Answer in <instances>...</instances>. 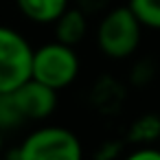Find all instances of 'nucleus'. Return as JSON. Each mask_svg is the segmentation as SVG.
I'll return each instance as SVG.
<instances>
[{
	"mask_svg": "<svg viewBox=\"0 0 160 160\" xmlns=\"http://www.w3.org/2000/svg\"><path fill=\"white\" fill-rule=\"evenodd\" d=\"M16 160H83L79 136L62 125L33 129L16 149Z\"/></svg>",
	"mask_w": 160,
	"mask_h": 160,
	"instance_id": "nucleus-1",
	"label": "nucleus"
},
{
	"mask_svg": "<svg viewBox=\"0 0 160 160\" xmlns=\"http://www.w3.org/2000/svg\"><path fill=\"white\" fill-rule=\"evenodd\" d=\"M140 35L142 24L129 9V5L114 7L101 18L97 27V46L105 57L125 59L138 48Z\"/></svg>",
	"mask_w": 160,
	"mask_h": 160,
	"instance_id": "nucleus-2",
	"label": "nucleus"
},
{
	"mask_svg": "<svg viewBox=\"0 0 160 160\" xmlns=\"http://www.w3.org/2000/svg\"><path fill=\"white\" fill-rule=\"evenodd\" d=\"M77 75H79V57L75 53V46L55 40L33 48V62H31L33 79L59 92L68 88L77 79Z\"/></svg>",
	"mask_w": 160,
	"mask_h": 160,
	"instance_id": "nucleus-3",
	"label": "nucleus"
},
{
	"mask_svg": "<svg viewBox=\"0 0 160 160\" xmlns=\"http://www.w3.org/2000/svg\"><path fill=\"white\" fill-rule=\"evenodd\" d=\"M33 46L11 27L0 24V94L16 90L31 77Z\"/></svg>",
	"mask_w": 160,
	"mask_h": 160,
	"instance_id": "nucleus-4",
	"label": "nucleus"
},
{
	"mask_svg": "<svg viewBox=\"0 0 160 160\" xmlns=\"http://www.w3.org/2000/svg\"><path fill=\"white\" fill-rule=\"evenodd\" d=\"M9 94H11V101L24 123L27 121H44L57 108V90L48 88L46 83H42L33 77H29L24 83H20Z\"/></svg>",
	"mask_w": 160,
	"mask_h": 160,
	"instance_id": "nucleus-5",
	"label": "nucleus"
},
{
	"mask_svg": "<svg viewBox=\"0 0 160 160\" xmlns=\"http://www.w3.org/2000/svg\"><path fill=\"white\" fill-rule=\"evenodd\" d=\"M53 24H55V40L68 46H77L88 33L86 13L83 9H77V7H68Z\"/></svg>",
	"mask_w": 160,
	"mask_h": 160,
	"instance_id": "nucleus-6",
	"label": "nucleus"
},
{
	"mask_svg": "<svg viewBox=\"0 0 160 160\" xmlns=\"http://www.w3.org/2000/svg\"><path fill=\"white\" fill-rule=\"evenodd\" d=\"M20 13L38 24H53L70 5L68 0H16Z\"/></svg>",
	"mask_w": 160,
	"mask_h": 160,
	"instance_id": "nucleus-7",
	"label": "nucleus"
},
{
	"mask_svg": "<svg viewBox=\"0 0 160 160\" xmlns=\"http://www.w3.org/2000/svg\"><path fill=\"white\" fill-rule=\"evenodd\" d=\"M127 5L145 29L160 31V0H129Z\"/></svg>",
	"mask_w": 160,
	"mask_h": 160,
	"instance_id": "nucleus-8",
	"label": "nucleus"
},
{
	"mask_svg": "<svg viewBox=\"0 0 160 160\" xmlns=\"http://www.w3.org/2000/svg\"><path fill=\"white\" fill-rule=\"evenodd\" d=\"M22 116L18 114L13 101H11V94L9 92H2L0 94V129H9V127H18L22 125Z\"/></svg>",
	"mask_w": 160,
	"mask_h": 160,
	"instance_id": "nucleus-9",
	"label": "nucleus"
},
{
	"mask_svg": "<svg viewBox=\"0 0 160 160\" xmlns=\"http://www.w3.org/2000/svg\"><path fill=\"white\" fill-rule=\"evenodd\" d=\"M123 160H160V149H153V147H142V149H136L132 151L127 158Z\"/></svg>",
	"mask_w": 160,
	"mask_h": 160,
	"instance_id": "nucleus-10",
	"label": "nucleus"
},
{
	"mask_svg": "<svg viewBox=\"0 0 160 160\" xmlns=\"http://www.w3.org/2000/svg\"><path fill=\"white\" fill-rule=\"evenodd\" d=\"M2 147H5V134H2V129H0V153H2Z\"/></svg>",
	"mask_w": 160,
	"mask_h": 160,
	"instance_id": "nucleus-11",
	"label": "nucleus"
}]
</instances>
